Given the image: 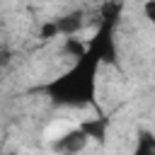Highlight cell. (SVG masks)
Instances as JSON below:
<instances>
[{"label": "cell", "mask_w": 155, "mask_h": 155, "mask_svg": "<svg viewBox=\"0 0 155 155\" xmlns=\"http://www.w3.org/2000/svg\"><path fill=\"white\" fill-rule=\"evenodd\" d=\"M133 155H155V136L150 131H140L138 133V140H136V150Z\"/></svg>", "instance_id": "cell-6"}, {"label": "cell", "mask_w": 155, "mask_h": 155, "mask_svg": "<svg viewBox=\"0 0 155 155\" xmlns=\"http://www.w3.org/2000/svg\"><path fill=\"white\" fill-rule=\"evenodd\" d=\"M7 63H10V51L2 46V65H7Z\"/></svg>", "instance_id": "cell-11"}, {"label": "cell", "mask_w": 155, "mask_h": 155, "mask_svg": "<svg viewBox=\"0 0 155 155\" xmlns=\"http://www.w3.org/2000/svg\"><path fill=\"white\" fill-rule=\"evenodd\" d=\"M143 12H145V17L155 24V0H148V2L143 5Z\"/></svg>", "instance_id": "cell-10"}, {"label": "cell", "mask_w": 155, "mask_h": 155, "mask_svg": "<svg viewBox=\"0 0 155 155\" xmlns=\"http://www.w3.org/2000/svg\"><path fill=\"white\" fill-rule=\"evenodd\" d=\"M87 133L78 126V128H70L68 133H63L61 138H56L53 143H51V148L56 150V153H61V155H78L80 150H85V145H87Z\"/></svg>", "instance_id": "cell-3"}, {"label": "cell", "mask_w": 155, "mask_h": 155, "mask_svg": "<svg viewBox=\"0 0 155 155\" xmlns=\"http://www.w3.org/2000/svg\"><path fill=\"white\" fill-rule=\"evenodd\" d=\"M39 36H41V39H53V36H58V27H56V22L51 19V22L41 24V29H39Z\"/></svg>", "instance_id": "cell-9"}, {"label": "cell", "mask_w": 155, "mask_h": 155, "mask_svg": "<svg viewBox=\"0 0 155 155\" xmlns=\"http://www.w3.org/2000/svg\"><path fill=\"white\" fill-rule=\"evenodd\" d=\"M107 126H109V119L107 116H97V119H87L80 124V128L87 133V138H94L99 143L107 140Z\"/></svg>", "instance_id": "cell-5"}, {"label": "cell", "mask_w": 155, "mask_h": 155, "mask_svg": "<svg viewBox=\"0 0 155 155\" xmlns=\"http://www.w3.org/2000/svg\"><path fill=\"white\" fill-rule=\"evenodd\" d=\"M124 12V2H102L99 5V19L104 22H119Z\"/></svg>", "instance_id": "cell-7"}, {"label": "cell", "mask_w": 155, "mask_h": 155, "mask_svg": "<svg viewBox=\"0 0 155 155\" xmlns=\"http://www.w3.org/2000/svg\"><path fill=\"white\" fill-rule=\"evenodd\" d=\"M63 53H68V56H73L75 61H80L82 56H87V44H82V41L75 39V36H68L65 44H63Z\"/></svg>", "instance_id": "cell-8"}, {"label": "cell", "mask_w": 155, "mask_h": 155, "mask_svg": "<svg viewBox=\"0 0 155 155\" xmlns=\"http://www.w3.org/2000/svg\"><path fill=\"white\" fill-rule=\"evenodd\" d=\"M116 24L119 22H104V19H99L94 36L87 41V53H92L99 63L119 68V51H116V39H114Z\"/></svg>", "instance_id": "cell-2"}, {"label": "cell", "mask_w": 155, "mask_h": 155, "mask_svg": "<svg viewBox=\"0 0 155 155\" xmlns=\"http://www.w3.org/2000/svg\"><path fill=\"white\" fill-rule=\"evenodd\" d=\"M56 22V27H58V34H63L65 39L68 36H75L80 29H82V24H85V12L82 10H73V12H68V15H61L58 19H53Z\"/></svg>", "instance_id": "cell-4"}, {"label": "cell", "mask_w": 155, "mask_h": 155, "mask_svg": "<svg viewBox=\"0 0 155 155\" xmlns=\"http://www.w3.org/2000/svg\"><path fill=\"white\" fill-rule=\"evenodd\" d=\"M99 65L102 63L92 53H87L80 61H75L63 75L53 78L51 82L36 87V90L44 92L58 107H87V104H94Z\"/></svg>", "instance_id": "cell-1"}]
</instances>
